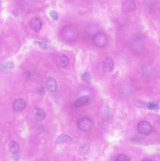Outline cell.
<instances>
[{
	"label": "cell",
	"instance_id": "cell-8",
	"mask_svg": "<svg viewBox=\"0 0 160 161\" xmlns=\"http://www.w3.org/2000/svg\"><path fill=\"white\" fill-rule=\"evenodd\" d=\"M30 26L32 29L38 32L42 27V22L38 17H34L30 21Z\"/></svg>",
	"mask_w": 160,
	"mask_h": 161
},
{
	"label": "cell",
	"instance_id": "cell-12",
	"mask_svg": "<svg viewBox=\"0 0 160 161\" xmlns=\"http://www.w3.org/2000/svg\"><path fill=\"white\" fill-rule=\"evenodd\" d=\"M73 140V138L70 136L66 134H62L59 135L56 140L57 144H62L66 142H70Z\"/></svg>",
	"mask_w": 160,
	"mask_h": 161
},
{
	"label": "cell",
	"instance_id": "cell-11",
	"mask_svg": "<svg viewBox=\"0 0 160 161\" xmlns=\"http://www.w3.org/2000/svg\"><path fill=\"white\" fill-rule=\"evenodd\" d=\"M14 67V64L11 61H7L3 63L1 66V69L3 72L8 73L11 71Z\"/></svg>",
	"mask_w": 160,
	"mask_h": 161
},
{
	"label": "cell",
	"instance_id": "cell-10",
	"mask_svg": "<svg viewBox=\"0 0 160 161\" xmlns=\"http://www.w3.org/2000/svg\"><path fill=\"white\" fill-rule=\"evenodd\" d=\"M69 60L66 55H60L58 57L56 60V64L58 66L61 67H65L68 65Z\"/></svg>",
	"mask_w": 160,
	"mask_h": 161
},
{
	"label": "cell",
	"instance_id": "cell-18",
	"mask_svg": "<svg viewBox=\"0 0 160 161\" xmlns=\"http://www.w3.org/2000/svg\"><path fill=\"white\" fill-rule=\"evenodd\" d=\"M147 107L151 110L157 111L159 109V106L158 104L153 102H149L147 104Z\"/></svg>",
	"mask_w": 160,
	"mask_h": 161
},
{
	"label": "cell",
	"instance_id": "cell-9",
	"mask_svg": "<svg viewBox=\"0 0 160 161\" xmlns=\"http://www.w3.org/2000/svg\"><path fill=\"white\" fill-rule=\"evenodd\" d=\"M90 101V98L88 96H84L81 97L75 102L74 104L75 107H80L84 106Z\"/></svg>",
	"mask_w": 160,
	"mask_h": 161
},
{
	"label": "cell",
	"instance_id": "cell-20",
	"mask_svg": "<svg viewBox=\"0 0 160 161\" xmlns=\"http://www.w3.org/2000/svg\"><path fill=\"white\" fill-rule=\"evenodd\" d=\"M82 79L86 82H90L91 80V76L89 73H85L82 75Z\"/></svg>",
	"mask_w": 160,
	"mask_h": 161
},
{
	"label": "cell",
	"instance_id": "cell-4",
	"mask_svg": "<svg viewBox=\"0 0 160 161\" xmlns=\"http://www.w3.org/2000/svg\"><path fill=\"white\" fill-rule=\"evenodd\" d=\"M137 129L140 133L143 135H148L152 132V126L148 122L142 121L139 123Z\"/></svg>",
	"mask_w": 160,
	"mask_h": 161
},
{
	"label": "cell",
	"instance_id": "cell-19",
	"mask_svg": "<svg viewBox=\"0 0 160 161\" xmlns=\"http://www.w3.org/2000/svg\"><path fill=\"white\" fill-rule=\"evenodd\" d=\"M116 161H130V159L127 156L123 154H119L116 157Z\"/></svg>",
	"mask_w": 160,
	"mask_h": 161
},
{
	"label": "cell",
	"instance_id": "cell-2",
	"mask_svg": "<svg viewBox=\"0 0 160 161\" xmlns=\"http://www.w3.org/2000/svg\"><path fill=\"white\" fill-rule=\"evenodd\" d=\"M93 42L97 47L99 48L104 47L107 44V37L103 33H98L93 37Z\"/></svg>",
	"mask_w": 160,
	"mask_h": 161
},
{
	"label": "cell",
	"instance_id": "cell-13",
	"mask_svg": "<svg viewBox=\"0 0 160 161\" xmlns=\"http://www.w3.org/2000/svg\"><path fill=\"white\" fill-rule=\"evenodd\" d=\"M9 149L10 153L13 154H16L19 153L20 150V147L19 144L16 141H11L9 146Z\"/></svg>",
	"mask_w": 160,
	"mask_h": 161
},
{
	"label": "cell",
	"instance_id": "cell-7",
	"mask_svg": "<svg viewBox=\"0 0 160 161\" xmlns=\"http://www.w3.org/2000/svg\"><path fill=\"white\" fill-rule=\"evenodd\" d=\"M26 102L22 99H16L14 101L12 104L13 108L17 112L23 111L26 108Z\"/></svg>",
	"mask_w": 160,
	"mask_h": 161
},
{
	"label": "cell",
	"instance_id": "cell-5",
	"mask_svg": "<svg viewBox=\"0 0 160 161\" xmlns=\"http://www.w3.org/2000/svg\"><path fill=\"white\" fill-rule=\"evenodd\" d=\"M114 63L113 60L110 58H107L103 60L102 62V69L106 73H110L113 70Z\"/></svg>",
	"mask_w": 160,
	"mask_h": 161
},
{
	"label": "cell",
	"instance_id": "cell-14",
	"mask_svg": "<svg viewBox=\"0 0 160 161\" xmlns=\"http://www.w3.org/2000/svg\"><path fill=\"white\" fill-rule=\"evenodd\" d=\"M135 7L134 0H127L124 5V8L128 11H132L134 10Z\"/></svg>",
	"mask_w": 160,
	"mask_h": 161
},
{
	"label": "cell",
	"instance_id": "cell-24",
	"mask_svg": "<svg viewBox=\"0 0 160 161\" xmlns=\"http://www.w3.org/2000/svg\"><path fill=\"white\" fill-rule=\"evenodd\" d=\"M141 161H152L150 159L148 158H145L144 159H142Z\"/></svg>",
	"mask_w": 160,
	"mask_h": 161
},
{
	"label": "cell",
	"instance_id": "cell-21",
	"mask_svg": "<svg viewBox=\"0 0 160 161\" xmlns=\"http://www.w3.org/2000/svg\"><path fill=\"white\" fill-rule=\"evenodd\" d=\"M49 14H50V17L53 18V20L56 21L58 19V13L55 10H51Z\"/></svg>",
	"mask_w": 160,
	"mask_h": 161
},
{
	"label": "cell",
	"instance_id": "cell-3",
	"mask_svg": "<svg viewBox=\"0 0 160 161\" xmlns=\"http://www.w3.org/2000/svg\"><path fill=\"white\" fill-rule=\"evenodd\" d=\"M92 122L89 119L87 118H84L80 120L78 122V126L79 129L83 132H89L92 129Z\"/></svg>",
	"mask_w": 160,
	"mask_h": 161
},
{
	"label": "cell",
	"instance_id": "cell-23",
	"mask_svg": "<svg viewBox=\"0 0 160 161\" xmlns=\"http://www.w3.org/2000/svg\"><path fill=\"white\" fill-rule=\"evenodd\" d=\"M40 45H41V47L42 48H45L47 47V44L44 43H40Z\"/></svg>",
	"mask_w": 160,
	"mask_h": 161
},
{
	"label": "cell",
	"instance_id": "cell-1",
	"mask_svg": "<svg viewBox=\"0 0 160 161\" xmlns=\"http://www.w3.org/2000/svg\"><path fill=\"white\" fill-rule=\"evenodd\" d=\"M60 36L62 39L64 41L73 42L78 37V30L72 26H67L62 30Z\"/></svg>",
	"mask_w": 160,
	"mask_h": 161
},
{
	"label": "cell",
	"instance_id": "cell-22",
	"mask_svg": "<svg viewBox=\"0 0 160 161\" xmlns=\"http://www.w3.org/2000/svg\"><path fill=\"white\" fill-rule=\"evenodd\" d=\"M20 156L18 154H14L13 156V159L15 161H18L20 159Z\"/></svg>",
	"mask_w": 160,
	"mask_h": 161
},
{
	"label": "cell",
	"instance_id": "cell-6",
	"mask_svg": "<svg viewBox=\"0 0 160 161\" xmlns=\"http://www.w3.org/2000/svg\"><path fill=\"white\" fill-rule=\"evenodd\" d=\"M45 85L47 90L51 92H55L58 88L57 81L53 78H50L47 80Z\"/></svg>",
	"mask_w": 160,
	"mask_h": 161
},
{
	"label": "cell",
	"instance_id": "cell-16",
	"mask_svg": "<svg viewBox=\"0 0 160 161\" xmlns=\"http://www.w3.org/2000/svg\"><path fill=\"white\" fill-rule=\"evenodd\" d=\"M98 28L94 25H90L87 28V34L94 36L98 34Z\"/></svg>",
	"mask_w": 160,
	"mask_h": 161
},
{
	"label": "cell",
	"instance_id": "cell-15",
	"mask_svg": "<svg viewBox=\"0 0 160 161\" xmlns=\"http://www.w3.org/2000/svg\"><path fill=\"white\" fill-rule=\"evenodd\" d=\"M34 116L37 119L42 120L45 118L46 114L44 111L39 108H37L34 111Z\"/></svg>",
	"mask_w": 160,
	"mask_h": 161
},
{
	"label": "cell",
	"instance_id": "cell-17",
	"mask_svg": "<svg viewBox=\"0 0 160 161\" xmlns=\"http://www.w3.org/2000/svg\"><path fill=\"white\" fill-rule=\"evenodd\" d=\"M90 150V146L88 144L83 145L80 148V151L82 155H86Z\"/></svg>",
	"mask_w": 160,
	"mask_h": 161
}]
</instances>
